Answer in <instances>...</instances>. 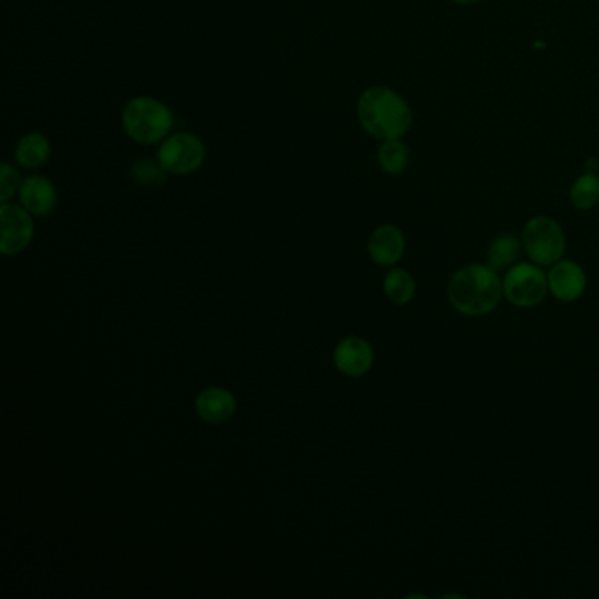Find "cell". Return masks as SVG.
<instances>
[{"instance_id":"6da1fadb","label":"cell","mask_w":599,"mask_h":599,"mask_svg":"<svg viewBox=\"0 0 599 599\" xmlns=\"http://www.w3.org/2000/svg\"><path fill=\"white\" fill-rule=\"evenodd\" d=\"M357 118L364 132L378 141L405 138L415 120L405 97L387 85L366 88L359 95Z\"/></svg>"},{"instance_id":"7a4b0ae2","label":"cell","mask_w":599,"mask_h":599,"mask_svg":"<svg viewBox=\"0 0 599 599\" xmlns=\"http://www.w3.org/2000/svg\"><path fill=\"white\" fill-rule=\"evenodd\" d=\"M503 296V282L496 269L470 264L459 269L448 283V299L455 310L468 317L491 313Z\"/></svg>"},{"instance_id":"3957f363","label":"cell","mask_w":599,"mask_h":599,"mask_svg":"<svg viewBox=\"0 0 599 599\" xmlns=\"http://www.w3.org/2000/svg\"><path fill=\"white\" fill-rule=\"evenodd\" d=\"M173 127V109L157 97L138 95L123 106L122 129L136 145L159 146Z\"/></svg>"},{"instance_id":"277c9868","label":"cell","mask_w":599,"mask_h":599,"mask_svg":"<svg viewBox=\"0 0 599 599\" xmlns=\"http://www.w3.org/2000/svg\"><path fill=\"white\" fill-rule=\"evenodd\" d=\"M522 246L527 257L538 266H554L563 259L566 236L554 218L538 215L527 220L522 231Z\"/></svg>"},{"instance_id":"5b68a950","label":"cell","mask_w":599,"mask_h":599,"mask_svg":"<svg viewBox=\"0 0 599 599\" xmlns=\"http://www.w3.org/2000/svg\"><path fill=\"white\" fill-rule=\"evenodd\" d=\"M157 160L167 174L188 176L206 162V145L192 132H171L157 148Z\"/></svg>"},{"instance_id":"8992f818","label":"cell","mask_w":599,"mask_h":599,"mask_svg":"<svg viewBox=\"0 0 599 599\" xmlns=\"http://www.w3.org/2000/svg\"><path fill=\"white\" fill-rule=\"evenodd\" d=\"M549 292V278L538 264L520 262L508 269L503 282V294L517 308H535Z\"/></svg>"},{"instance_id":"52a82bcc","label":"cell","mask_w":599,"mask_h":599,"mask_svg":"<svg viewBox=\"0 0 599 599\" xmlns=\"http://www.w3.org/2000/svg\"><path fill=\"white\" fill-rule=\"evenodd\" d=\"M34 238L32 215L18 204L0 206V252L16 255L23 252Z\"/></svg>"},{"instance_id":"ba28073f","label":"cell","mask_w":599,"mask_h":599,"mask_svg":"<svg viewBox=\"0 0 599 599\" xmlns=\"http://www.w3.org/2000/svg\"><path fill=\"white\" fill-rule=\"evenodd\" d=\"M20 203L34 217H48L57 208V188L43 174H30L18 190Z\"/></svg>"},{"instance_id":"9c48e42d","label":"cell","mask_w":599,"mask_h":599,"mask_svg":"<svg viewBox=\"0 0 599 599\" xmlns=\"http://www.w3.org/2000/svg\"><path fill=\"white\" fill-rule=\"evenodd\" d=\"M375 352L368 341L362 338H345L338 343L334 350V366L340 369L343 375L357 376L366 375L373 368Z\"/></svg>"},{"instance_id":"30bf717a","label":"cell","mask_w":599,"mask_h":599,"mask_svg":"<svg viewBox=\"0 0 599 599\" xmlns=\"http://www.w3.org/2000/svg\"><path fill=\"white\" fill-rule=\"evenodd\" d=\"M549 290L552 296L559 301H577L584 294L587 287L584 269L573 260H559L552 269L549 276Z\"/></svg>"},{"instance_id":"8fae6325","label":"cell","mask_w":599,"mask_h":599,"mask_svg":"<svg viewBox=\"0 0 599 599\" xmlns=\"http://www.w3.org/2000/svg\"><path fill=\"white\" fill-rule=\"evenodd\" d=\"M405 246V234L399 227L380 225L369 238V257L378 266H394L405 255Z\"/></svg>"},{"instance_id":"7c38bea8","label":"cell","mask_w":599,"mask_h":599,"mask_svg":"<svg viewBox=\"0 0 599 599\" xmlns=\"http://www.w3.org/2000/svg\"><path fill=\"white\" fill-rule=\"evenodd\" d=\"M236 397L222 387H210L195 397V412L208 424H222L236 413Z\"/></svg>"},{"instance_id":"4fadbf2b","label":"cell","mask_w":599,"mask_h":599,"mask_svg":"<svg viewBox=\"0 0 599 599\" xmlns=\"http://www.w3.org/2000/svg\"><path fill=\"white\" fill-rule=\"evenodd\" d=\"M51 157L50 139L43 132H27L15 146V162L23 169L43 167Z\"/></svg>"},{"instance_id":"5bb4252c","label":"cell","mask_w":599,"mask_h":599,"mask_svg":"<svg viewBox=\"0 0 599 599\" xmlns=\"http://www.w3.org/2000/svg\"><path fill=\"white\" fill-rule=\"evenodd\" d=\"M410 148L403 138L380 141L376 150V162L382 173L389 176H401L410 166Z\"/></svg>"},{"instance_id":"9a60e30c","label":"cell","mask_w":599,"mask_h":599,"mask_svg":"<svg viewBox=\"0 0 599 599\" xmlns=\"http://www.w3.org/2000/svg\"><path fill=\"white\" fill-rule=\"evenodd\" d=\"M520 248L522 241L519 238H515L513 234H499L496 238L492 239L489 250H487V257L491 262V268L496 271L501 269H510L519 262Z\"/></svg>"},{"instance_id":"2e32d148","label":"cell","mask_w":599,"mask_h":599,"mask_svg":"<svg viewBox=\"0 0 599 599\" xmlns=\"http://www.w3.org/2000/svg\"><path fill=\"white\" fill-rule=\"evenodd\" d=\"M570 201L577 210L589 211L599 204V174H580L570 187Z\"/></svg>"},{"instance_id":"e0dca14e","label":"cell","mask_w":599,"mask_h":599,"mask_svg":"<svg viewBox=\"0 0 599 599\" xmlns=\"http://www.w3.org/2000/svg\"><path fill=\"white\" fill-rule=\"evenodd\" d=\"M385 296L394 304H406L415 296V280L405 269H392L383 280Z\"/></svg>"},{"instance_id":"ac0fdd59","label":"cell","mask_w":599,"mask_h":599,"mask_svg":"<svg viewBox=\"0 0 599 599\" xmlns=\"http://www.w3.org/2000/svg\"><path fill=\"white\" fill-rule=\"evenodd\" d=\"M166 171L162 169L159 160L143 159L138 160L132 167V178L141 183V185H157L164 181Z\"/></svg>"},{"instance_id":"d6986e66","label":"cell","mask_w":599,"mask_h":599,"mask_svg":"<svg viewBox=\"0 0 599 599\" xmlns=\"http://www.w3.org/2000/svg\"><path fill=\"white\" fill-rule=\"evenodd\" d=\"M22 181L16 167L11 166L9 162H4L0 166V201L9 203V199L20 190Z\"/></svg>"},{"instance_id":"ffe728a7","label":"cell","mask_w":599,"mask_h":599,"mask_svg":"<svg viewBox=\"0 0 599 599\" xmlns=\"http://www.w3.org/2000/svg\"><path fill=\"white\" fill-rule=\"evenodd\" d=\"M450 2H454L457 6H475V4L482 2V0H450Z\"/></svg>"}]
</instances>
